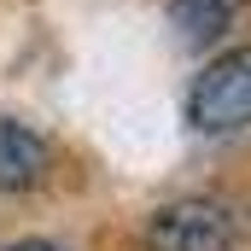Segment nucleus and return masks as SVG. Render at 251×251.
Instances as JSON below:
<instances>
[{
  "mask_svg": "<svg viewBox=\"0 0 251 251\" xmlns=\"http://www.w3.org/2000/svg\"><path fill=\"white\" fill-rule=\"evenodd\" d=\"M187 128L193 134H240L251 128V47H228L187 88Z\"/></svg>",
  "mask_w": 251,
  "mask_h": 251,
  "instance_id": "f257e3e1",
  "label": "nucleus"
},
{
  "mask_svg": "<svg viewBox=\"0 0 251 251\" xmlns=\"http://www.w3.org/2000/svg\"><path fill=\"white\" fill-rule=\"evenodd\" d=\"M152 251H240V222L222 199H170L146 222Z\"/></svg>",
  "mask_w": 251,
  "mask_h": 251,
  "instance_id": "f03ea898",
  "label": "nucleus"
},
{
  "mask_svg": "<svg viewBox=\"0 0 251 251\" xmlns=\"http://www.w3.org/2000/svg\"><path fill=\"white\" fill-rule=\"evenodd\" d=\"M53 170V140L24 117H0V193H35Z\"/></svg>",
  "mask_w": 251,
  "mask_h": 251,
  "instance_id": "7ed1b4c3",
  "label": "nucleus"
},
{
  "mask_svg": "<svg viewBox=\"0 0 251 251\" xmlns=\"http://www.w3.org/2000/svg\"><path fill=\"white\" fill-rule=\"evenodd\" d=\"M240 12H246V0H170V18H176V29H181L187 47L222 41L240 24Z\"/></svg>",
  "mask_w": 251,
  "mask_h": 251,
  "instance_id": "20e7f679",
  "label": "nucleus"
},
{
  "mask_svg": "<svg viewBox=\"0 0 251 251\" xmlns=\"http://www.w3.org/2000/svg\"><path fill=\"white\" fill-rule=\"evenodd\" d=\"M0 251H64V246H53V240H12V246H0Z\"/></svg>",
  "mask_w": 251,
  "mask_h": 251,
  "instance_id": "39448f33",
  "label": "nucleus"
}]
</instances>
